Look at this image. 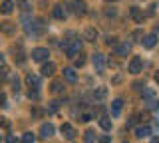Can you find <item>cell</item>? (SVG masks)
<instances>
[{"label":"cell","instance_id":"cell-1","mask_svg":"<svg viewBox=\"0 0 159 143\" xmlns=\"http://www.w3.org/2000/svg\"><path fill=\"white\" fill-rule=\"evenodd\" d=\"M92 64H93L96 74H103V70H106V56H103V54H93Z\"/></svg>","mask_w":159,"mask_h":143},{"label":"cell","instance_id":"cell-2","mask_svg":"<svg viewBox=\"0 0 159 143\" xmlns=\"http://www.w3.org/2000/svg\"><path fill=\"white\" fill-rule=\"evenodd\" d=\"M70 6H72V12L76 14V16H84V14L88 12V4L84 2V0H72Z\"/></svg>","mask_w":159,"mask_h":143},{"label":"cell","instance_id":"cell-3","mask_svg":"<svg viewBox=\"0 0 159 143\" xmlns=\"http://www.w3.org/2000/svg\"><path fill=\"white\" fill-rule=\"evenodd\" d=\"M48 56H50L48 48H34L32 50V60L34 62H48Z\"/></svg>","mask_w":159,"mask_h":143},{"label":"cell","instance_id":"cell-4","mask_svg":"<svg viewBox=\"0 0 159 143\" xmlns=\"http://www.w3.org/2000/svg\"><path fill=\"white\" fill-rule=\"evenodd\" d=\"M129 52H131V44L129 42H123V44H117L116 46V56H119V58L129 56Z\"/></svg>","mask_w":159,"mask_h":143},{"label":"cell","instance_id":"cell-5","mask_svg":"<svg viewBox=\"0 0 159 143\" xmlns=\"http://www.w3.org/2000/svg\"><path fill=\"white\" fill-rule=\"evenodd\" d=\"M141 68H143L141 58H139V56H133L131 62H129V74H139V72H141Z\"/></svg>","mask_w":159,"mask_h":143},{"label":"cell","instance_id":"cell-6","mask_svg":"<svg viewBox=\"0 0 159 143\" xmlns=\"http://www.w3.org/2000/svg\"><path fill=\"white\" fill-rule=\"evenodd\" d=\"M54 125L52 123H42V127H40V135L44 137V139H48V137H52L54 135Z\"/></svg>","mask_w":159,"mask_h":143},{"label":"cell","instance_id":"cell-7","mask_svg":"<svg viewBox=\"0 0 159 143\" xmlns=\"http://www.w3.org/2000/svg\"><path fill=\"white\" fill-rule=\"evenodd\" d=\"M60 131H62V135L66 137V139H74V137H76V129H74L70 123H64V125L60 127Z\"/></svg>","mask_w":159,"mask_h":143},{"label":"cell","instance_id":"cell-8","mask_svg":"<svg viewBox=\"0 0 159 143\" xmlns=\"http://www.w3.org/2000/svg\"><path fill=\"white\" fill-rule=\"evenodd\" d=\"M40 72H42V76H54V72H56V64H54V62H44V66H42V70H40Z\"/></svg>","mask_w":159,"mask_h":143},{"label":"cell","instance_id":"cell-9","mask_svg":"<svg viewBox=\"0 0 159 143\" xmlns=\"http://www.w3.org/2000/svg\"><path fill=\"white\" fill-rule=\"evenodd\" d=\"M92 96H93V100H106L107 97V87L106 86H98Z\"/></svg>","mask_w":159,"mask_h":143},{"label":"cell","instance_id":"cell-10","mask_svg":"<svg viewBox=\"0 0 159 143\" xmlns=\"http://www.w3.org/2000/svg\"><path fill=\"white\" fill-rule=\"evenodd\" d=\"M0 32H4V34H14L16 32V24L14 22H0Z\"/></svg>","mask_w":159,"mask_h":143},{"label":"cell","instance_id":"cell-11","mask_svg":"<svg viewBox=\"0 0 159 143\" xmlns=\"http://www.w3.org/2000/svg\"><path fill=\"white\" fill-rule=\"evenodd\" d=\"M26 83L30 87H34V90H38V87H40V76H36V74H28V76H26Z\"/></svg>","mask_w":159,"mask_h":143},{"label":"cell","instance_id":"cell-12","mask_svg":"<svg viewBox=\"0 0 159 143\" xmlns=\"http://www.w3.org/2000/svg\"><path fill=\"white\" fill-rule=\"evenodd\" d=\"M121 107H123V100L121 97H117V100H113L111 101V115H119V113H121Z\"/></svg>","mask_w":159,"mask_h":143},{"label":"cell","instance_id":"cell-13","mask_svg":"<svg viewBox=\"0 0 159 143\" xmlns=\"http://www.w3.org/2000/svg\"><path fill=\"white\" fill-rule=\"evenodd\" d=\"M52 14H54V18H58V20H64V18H66V6L56 4V6H54V10H52Z\"/></svg>","mask_w":159,"mask_h":143},{"label":"cell","instance_id":"cell-14","mask_svg":"<svg viewBox=\"0 0 159 143\" xmlns=\"http://www.w3.org/2000/svg\"><path fill=\"white\" fill-rule=\"evenodd\" d=\"M84 40H86V42H96L98 40V30H96V28H86V32H84Z\"/></svg>","mask_w":159,"mask_h":143},{"label":"cell","instance_id":"cell-15","mask_svg":"<svg viewBox=\"0 0 159 143\" xmlns=\"http://www.w3.org/2000/svg\"><path fill=\"white\" fill-rule=\"evenodd\" d=\"M151 135V127L149 125H141L135 129V137H139V139H143V137H149Z\"/></svg>","mask_w":159,"mask_h":143},{"label":"cell","instance_id":"cell-16","mask_svg":"<svg viewBox=\"0 0 159 143\" xmlns=\"http://www.w3.org/2000/svg\"><path fill=\"white\" fill-rule=\"evenodd\" d=\"M157 44V34H147L145 38H143V46L145 48H153Z\"/></svg>","mask_w":159,"mask_h":143},{"label":"cell","instance_id":"cell-17","mask_svg":"<svg viewBox=\"0 0 159 143\" xmlns=\"http://www.w3.org/2000/svg\"><path fill=\"white\" fill-rule=\"evenodd\" d=\"M14 10V0H4L2 6H0V12L2 14H12Z\"/></svg>","mask_w":159,"mask_h":143},{"label":"cell","instance_id":"cell-18","mask_svg":"<svg viewBox=\"0 0 159 143\" xmlns=\"http://www.w3.org/2000/svg\"><path fill=\"white\" fill-rule=\"evenodd\" d=\"M64 78H66L68 82H78V74H76V70H74V68H66V70H64Z\"/></svg>","mask_w":159,"mask_h":143},{"label":"cell","instance_id":"cell-19","mask_svg":"<svg viewBox=\"0 0 159 143\" xmlns=\"http://www.w3.org/2000/svg\"><path fill=\"white\" fill-rule=\"evenodd\" d=\"M99 127H102L103 131H109V129H111V119H109V117H106V115L99 117Z\"/></svg>","mask_w":159,"mask_h":143},{"label":"cell","instance_id":"cell-20","mask_svg":"<svg viewBox=\"0 0 159 143\" xmlns=\"http://www.w3.org/2000/svg\"><path fill=\"white\" fill-rule=\"evenodd\" d=\"M66 92V87H64V82H60V80H56L52 83V93H64Z\"/></svg>","mask_w":159,"mask_h":143},{"label":"cell","instance_id":"cell-21","mask_svg":"<svg viewBox=\"0 0 159 143\" xmlns=\"http://www.w3.org/2000/svg\"><path fill=\"white\" fill-rule=\"evenodd\" d=\"M129 16H131L133 20H137V22H141V20H143V14H141V10H139L137 6H133L131 10H129Z\"/></svg>","mask_w":159,"mask_h":143},{"label":"cell","instance_id":"cell-22","mask_svg":"<svg viewBox=\"0 0 159 143\" xmlns=\"http://www.w3.org/2000/svg\"><path fill=\"white\" fill-rule=\"evenodd\" d=\"M131 42H143V38H145V34H143V30H133L131 32Z\"/></svg>","mask_w":159,"mask_h":143},{"label":"cell","instance_id":"cell-23","mask_svg":"<svg viewBox=\"0 0 159 143\" xmlns=\"http://www.w3.org/2000/svg\"><path fill=\"white\" fill-rule=\"evenodd\" d=\"M141 93H143V100H145V101H149V100H153V97H157V96H155V92H153L151 87H145V90H143Z\"/></svg>","mask_w":159,"mask_h":143},{"label":"cell","instance_id":"cell-24","mask_svg":"<svg viewBox=\"0 0 159 143\" xmlns=\"http://www.w3.org/2000/svg\"><path fill=\"white\" fill-rule=\"evenodd\" d=\"M145 103H147V109H149V111L159 109V100H157V97H153V100H149V101H145Z\"/></svg>","mask_w":159,"mask_h":143},{"label":"cell","instance_id":"cell-25","mask_svg":"<svg viewBox=\"0 0 159 143\" xmlns=\"http://www.w3.org/2000/svg\"><path fill=\"white\" fill-rule=\"evenodd\" d=\"M84 141H86V143H93V141H96V133H93L92 129H88L86 133H84Z\"/></svg>","mask_w":159,"mask_h":143},{"label":"cell","instance_id":"cell-26","mask_svg":"<svg viewBox=\"0 0 159 143\" xmlns=\"http://www.w3.org/2000/svg\"><path fill=\"white\" fill-rule=\"evenodd\" d=\"M34 141H36V135H34V133H24V135H22V143H34Z\"/></svg>","mask_w":159,"mask_h":143},{"label":"cell","instance_id":"cell-27","mask_svg":"<svg viewBox=\"0 0 159 143\" xmlns=\"http://www.w3.org/2000/svg\"><path fill=\"white\" fill-rule=\"evenodd\" d=\"M14 60H16L18 64H24V62H26V54H24L22 50H18V54L14 56Z\"/></svg>","mask_w":159,"mask_h":143},{"label":"cell","instance_id":"cell-28","mask_svg":"<svg viewBox=\"0 0 159 143\" xmlns=\"http://www.w3.org/2000/svg\"><path fill=\"white\" fill-rule=\"evenodd\" d=\"M74 62H76V68H82L84 64H86V58H84V54H80V56H78Z\"/></svg>","mask_w":159,"mask_h":143},{"label":"cell","instance_id":"cell-29","mask_svg":"<svg viewBox=\"0 0 159 143\" xmlns=\"http://www.w3.org/2000/svg\"><path fill=\"white\" fill-rule=\"evenodd\" d=\"M58 109H60V101H52V103H50V107H48L50 113H56Z\"/></svg>","mask_w":159,"mask_h":143},{"label":"cell","instance_id":"cell-30","mask_svg":"<svg viewBox=\"0 0 159 143\" xmlns=\"http://www.w3.org/2000/svg\"><path fill=\"white\" fill-rule=\"evenodd\" d=\"M106 44H107V46H117V38L116 36H107L106 38Z\"/></svg>","mask_w":159,"mask_h":143},{"label":"cell","instance_id":"cell-31","mask_svg":"<svg viewBox=\"0 0 159 143\" xmlns=\"http://www.w3.org/2000/svg\"><path fill=\"white\" fill-rule=\"evenodd\" d=\"M12 90H14V93L20 92V82H18V78H14V80H12Z\"/></svg>","mask_w":159,"mask_h":143},{"label":"cell","instance_id":"cell-32","mask_svg":"<svg viewBox=\"0 0 159 143\" xmlns=\"http://www.w3.org/2000/svg\"><path fill=\"white\" fill-rule=\"evenodd\" d=\"M28 97H30V100H38V90H30Z\"/></svg>","mask_w":159,"mask_h":143},{"label":"cell","instance_id":"cell-33","mask_svg":"<svg viewBox=\"0 0 159 143\" xmlns=\"http://www.w3.org/2000/svg\"><path fill=\"white\" fill-rule=\"evenodd\" d=\"M0 127H10V121L6 117H0Z\"/></svg>","mask_w":159,"mask_h":143},{"label":"cell","instance_id":"cell-34","mask_svg":"<svg viewBox=\"0 0 159 143\" xmlns=\"http://www.w3.org/2000/svg\"><path fill=\"white\" fill-rule=\"evenodd\" d=\"M0 107H6V96L0 93Z\"/></svg>","mask_w":159,"mask_h":143},{"label":"cell","instance_id":"cell-35","mask_svg":"<svg viewBox=\"0 0 159 143\" xmlns=\"http://www.w3.org/2000/svg\"><path fill=\"white\" fill-rule=\"evenodd\" d=\"M92 119V113H82V119L80 121H89Z\"/></svg>","mask_w":159,"mask_h":143},{"label":"cell","instance_id":"cell-36","mask_svg":"<svg viewBox=\"0 0 159 143\" xmlns=\"http://www.w3.org/2000/svg\"><path fill=\"white\" fill-rule=\"evenodd\" d=\"M135 121H137V117L133 115V117H129V121H127V127H133L135 125Z\"/></svg>","mask_w":159,"mask_h":143},{"label":"cell","instance_id":"cell-37","mask_svg":"<svg viewBox=\"0 0 159 143\" xmlns=\"http://www.w3.org/2000/svg\"><path fill=\"white\" fill-rule=\"evenodd\" d=\"M106 14H107V16H116V14H117V10H116V8H107V10H106Z\"/></svg>","mask_w":159,"mask_h":143},{"label":"cell","instance_id":"cell-38","mask_svg":"<svg viewBox=\"0 0 159 143\" xmlns=\"http://www.w3.org/2000/svg\"><path fill=\"white\" fill-rule=\"evenodd\" d=\"M6 143H16V137H14V135H8L6 137Z\"/></svg>","mask_w":159,"mask_h":143},{"label":"cell","instance_id":"cell-39","mask_svg":"<svg viewBox=\"0 0 159 143\" xmlns=\"http://www.w3.org/2000/svg\"><path fill=\"white\" fill-rule=\"evenodd\" d=\"M99 143H111V139H109V137H107V135H103V137H102V139H99Z\"/></svg>","mask_w":159,"mask_h":143},{"label":"cell","instance_id":"cell-40","mask_svg":"<svg viewBox=\"0 0 159 143\" xmlns=\"http://www.w3.org/2000/svg\"><path fill=\"white\" fill-rule=\"evenodd\" d=\"M40 113H42V111H40V109H32V115H34V117H38Z\"/></svg>","mask_w":159,"mask_h":143},{"label":"cell","instance_id":"cell-41","mask_svg":"<svg viewBox=\"0 0 159 143\" xmlns=\"http://www.w3.org/2000/svg\"><path fill=\"white\" fill-rule=\"evenodd\" d=\"M155 82H157V83H159V70H157V72H155Z\"/></svg>","mask_w":159,"mask_h":143},{"label":"cell","instance_id":"cell-42","mask_svg":"<svg viewBox=\"0 0 159 143\" xmlns=\"http://www.w3.org/2000/svg\"><path fill=\"white\" fill-rule=\"evenodd\" d=\"M151 143H159V139H157V137H153V139H151Z\"/></svg>","mask_w":159,"mask_h":143},{"label":"cell","instance_id":"cell-43","mask_svg":"<svg viewBox=\"0 0 159 143\" xmlns=\"http://www.w3.org/2000/svg\"><path fill=\"white\" fill-rule=\"evenodd\" d=\"M0 62H4V56H2V54H0Z\"/></svg>","mask_w":159,"mask_h":143},{"label":"cell","instance_id":"cell-44","mask_svg":"<svg viewBox=\"0 0 159 143\" xmlns=\"http://www.w3.org/2000/svg\"><path fill=\"white\" fill-rule=\"evenodd\" d=\"M106 2H117V0H106Z\"/></svg>","mask_w":159,"mask_h":143},{"label":"cell","instance_id":"cell-45","mask_svg":"<svg viewBox=\"0 0 159 143\" xmlns=\"http://www.w3.org/2000/svg\"><path fill=\"white\" fill-rule=\"evenodd\" d=\"M0 139H2V135H0Z\"/></svg>","mask_w":159,"mask_h":143}]
</instances>
